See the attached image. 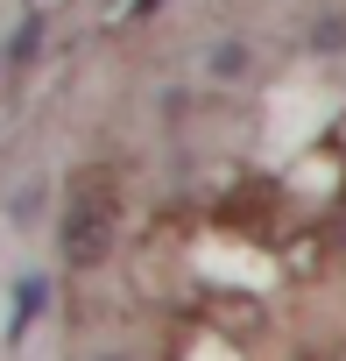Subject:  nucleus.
<instances>
[{"label": "nucleus", "instance_id": "nucleus-1", "mask_svg": "<svg viewBox=\"0 0 346 361\" xmlns=\"http://www.w3.org/2000/svg\"><path fill=\"white\" fill-rule=\"evenodd\" d=\"M113 234H120V192H113V177L99 163L71 170V185H64V213H57V248L71 269H99L113 255Z\"/></svg>", "mask_w": 346, "mask_h": 361}, {"label": "nucleus", "instance_id": "nucleus-2", "mask_svg": "<svg viewBox=\"0 0 346 361\" xmlns=\"http://www.w3.org/2000/svg\"><path fill=\"white\" fill-rule=\"evenodd\" d=\"M311 43L318 50H346V15H318L311 22Z\"/></svg>", "mask_w": 346, "mask_h": 361}, {"label": "nucleus", "instance_id": "nucleus-3", "mask_svg": "<svg viewBox=\"0 0 346 361\" xmlns=\"http://www.w3.org/2000/svg\"><path fill=\"white\" fill-rule=\"evenodd\" d=\"M36 36H43V15H29V22H22V36H15V64H22V57H36Z\"/></svg>", "mask_w": 346, "mask_h": 361}, {"label": "nucleus", "instance_id": "nucleus-4", "mask_svg": "<svg viewBox=\"0 0 346 361\" xmlns=\"http://www.w3.org/2000/svg\"><path fill=\"white\" fill-rule=\"evenodd\" d=\"M162 0H120V22H141V15H155Z\"/></svg>", "mask_w": 346, "mask_h": 361}, {"label": "nucleus", "instance_id": "nucleus-5", "mask_svg": "<svg viewBox=\"0 0 346 361\" xmlns=\"http://www.w3.org/2000/svg\"><path fill=\"white\" fill-rule=\"evenodd\" d=\"M106 361H120V354H106Z\"/></svg>", "mask_w": 346, "mask_h": 361}]
</instances>
